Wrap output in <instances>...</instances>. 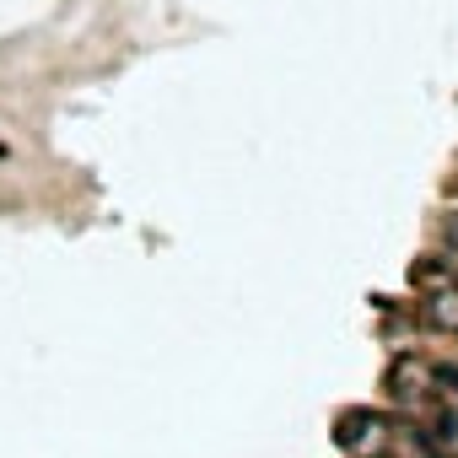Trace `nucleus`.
<instances>
[{"label": "nucleus", "mask_w": 458, "mask_h": 458, "mask_svg": "<svg viewBox=\"0 0 458 458\" xmlns=\"http://www.w3.org/2000/svg\"><path fill=\"white\" fill-rule=\"evenodd\" d=\"M335 442H340L351 458H383L388 442H394V426H388V415H377V410H345V415L335 420Z\"/></svg>", "instance_id": "f257e3e1"}, {"label": "nucleus", "mask_w": 458, "mask_h": 458, "mask_svg": "<svg viewBox=\"0 0 458 458\" xmlns=\"http://www.w3.org/2000/svg\"><path fill=\"white\" fill-rule=\"evenodd\" d=\"M431 372H437V361H426V356H394V367H388V399L399 404V410H426V404H437V388H431Z\"/></svg>", "instance_id": "f03ea898"}, {"label": "nucleus", "mask_w": 458, "mask_h": 458, "mask_svg": "<svg viewBox=\"0 0 458 458\" xmlns=\"http://www.w3.org/2000/svg\"><path fill=\"white\" fill-rule=\"evenodd\" d=\"M420 324L431 335H458V286H442V292H420Z\"/></svg>", "instance_id": "7ed1b4c3"}, {"label": "nucleus", "mask_w": 458, "mask_h": 458, "mask_svg": "<svg viewBox=\"0 0 458 458\" xmlns=\"http://www.w3.org/2000/svg\"><path fill=\"white\" fill-rule=\"evenodd\" d=\"M410 281H415V292H442V286H453V265H442V259H420V265L410 270Z\"/></svg>", "instance_id": "20e7f679"}, {"label": "nucleus", "mask_w": 458, "mask_h": 458, "mask_svg": "<svg viewBox=\"0 0 458 458\" xmlns=\"http://www.w3.org/2000/svg\"><path fill=\"white\" fill-rule=\"evenodd\" d=\"M431 388H437V404H453V410H458V367L437 361V372H431Z\"/></svg>", "instance_id": "39448f33"}, {"label": "nucleus", "mask_w": 458, "mask_h": 458, "mask_svg": "<svg viewBox=\"0 0 458 458\" xmlns=\"http://www.w3.org/2000/svg\"><path fill=\"white\" fill-rule=\"evenodd\" d=\"M442 243L458 254V210H447V216H442Z\"/></svg>", "instance_id": "423d86ee"}, {"label": "nucleus", "mask_w": 458, "mask_h": 458, "mask_svg": "<svg viewBox=\"0 0 458 458\" xmlns=\"http://www.w3.org/2000/svg\"><path fill=\"white\" fill-rule=\"evenodd\" d=\"M426 458H437V453H426Z\"/></svg>", "instance_id": "0eeeda50"}]
</instances>
